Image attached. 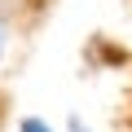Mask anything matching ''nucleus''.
<instances>
[{
	"label": "nucleus",
	"mask_w": 132,
	"mask_h": 132,
	"mask_svg": "<svg viewBox=\"0 0 132 132\" xmlns=\"http://www.w3.org/2000/svg\"><path fill=\"white\" fill-rule=\"evenodd\" d=\"M18 132H53V123L40 119V114H22L18 119Z\"/></svg>",
	"instance_id": "f257e3e1"
},
{
	"label": "nucleus",
	"mask_w": 132,
	"mask_h": 132,
	"mask_svg": "<svg viewBox=\"0 0 132 132\" xmlns=\"http://www.w3.org/2000/svg\"><path fill=\"white\" fill-rule=\"evenodd\" d=\"M9 44H13V27H9L5 13H0V66H5V57H9Z\"/></svg>",
	"instance_id": "f03ea898"
},
{
	"label": "nucleus",
	"mask_w": 132,
	"mask_h": 132,
	"mask_svg": "<svg viewBox=\"0 0 132 132\" xmlns=\"http://www.w3.org/2000/svg\"><path fill=\"white\" fill-rule=\"evenodd\" d=\"M66 132H93V128H88L79 114H66Z\"/></svg>",
	"instance_id": "7ed1b4c3"
}]
</instances>
